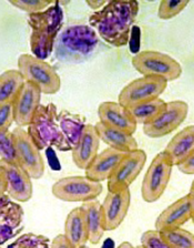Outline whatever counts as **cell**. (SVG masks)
<instances>
[{
	"label": "cell",
	"mask_w": 194,
	"mask_h": 248,
	"mask_svg": "<svg viewBox=\"0 0 194 248\" xmlns=\"http://www.w3.org/2000/svg\"><path fill=\"white\" fill-rule=\"evenodd\" d=\"M138 14L139 2L112 0L90 16L89 26L109 45L120 48L129 44Z\"/></svg>",
	"instance_id": "6da1fadb"
},
{
	"label": "cell",
	"mask_w": 194,
	"mask_h": 248,
	"mask_svg": "<svg viewBox=\"0 0 194 248\" xmlns=\"http://www.w3.org/2000/svg\"><path fill=\"white\" fill-rule=\"evenodd\" d=\"M100 39L89 25L71 23L65 26L54 42L53 53L64 63H82L98 48Z\"/></svg>",
	"instance_id": "7a4b0ae2"
},
{
	"label": "cell",
	"mask_w": 194,
	"mask_h": 248,
	"mask_svg": "<svg viewBox=\"0 0 194 248\" xmlns=\"http://www.w3.org/2000/svg\"><path fill=\"white\" fill-rule=\"evenodd\" d=\"M64 8L60 1H53L50 7L40 13L28 15L31 28L30 49L38 59L46 60L53 53L54 42L64 28Z\"/></svg>",
	"instance_id": "3957f363"
},
{
	"label": "cell",
	"mask_w": 194,
	"mask_h": 248,
	"mask_svg": "<svg viewBox=\"0 0 194 248\" xmlns=\"http://www.w3.org/2000/svg\"><path fill=\"white\" fill-rule=\"evenodd\" d=\"M58 116L59 113L53 103L40 104L27 126V132L40 151L49 147H54L60 152L72 150L60 129Z\"/></svg>",
	"instance_id": "277c9868"
},
{
	"label": "cell",
	"mask_w": 194,
	"mask_h": 248,
	"mask_svg": "<svg viewBox=\"0 0 194 248\" xmlns=\"http://www.w3.org/2000/svg\"><path fill=\"white\" fill-rule=\"evenodd\" d=\"M18 71L26 82L40 89L42 94H54L60 90L61 79L51 64L32 54L23 53L18 59Z\"/></svg>",
	"instance_id": "5b68a950"
},
{
	"label": "cell",
	"mask_w": 194,
	"mask_h": 248,
	"mask_svg": "<svg viewBox=\"0 0 194 248\" xmlns=\"http://www.w3.org/2000/svg\"><path fill=\"white\" fill-rule=\"evenodd\" d=\"M132 65L142 77H159L165 81L178 80L182 75V67L168 54L146 50L132 58Z\"/></svg>",
	"instance_id": "8992f818"
},
{
	"label": "cell",
	"mask_w": 194,
	"mask_h": 248,
	"mask_svg": "<svg viewBox=\"0 0 194 248\" xmlns=\"http://www.w3.org/2000/svg\"><path fill=\"white\" fill-rule=\"evenodd\" d=\"M172 168V161L165 151L155 155L142 181L141 196L143 201L154 203L161 199L170 183Z\"/></svg>",
	"instance_id": "52a82bcc"
},
{
	"label": "cell",
	"mask_w": 194,
	"mask_h": 248,
	"mask_svg": "<svg viewBox=\"0 0 194 248\" xmlns=\"http://www.w3.org/2000/svg\"><path fill=\"white\" fill-rule=\"evenodd\" d=\"M103 191L99 182L89 180L87 176H68L58 180L52 185L51 192L56 199L70 203H85L98 199Z\"/></svg>",
	"instance_id": "ba28073f"
},
{
	"label": "cell",
	"mask_w": 194,
	"mask_h": 248,
	"mask_svg": "<svg viewBox=\"0 0 194 248\" xmlns=\"http://www.w3.org/2000/svg\"><path fill=\"white\" fill-rule=\"evenodd\" d=\"M168 83V81L159 77L138 78L122 89L119 94V103L128 108L160 98Z\"/></svg>",
	"instance_id": "9c48e42d"
},
{
	"label": "cell",
	"mask_w": 194,
	"mask_h": 248,
	"mask_svg": "<svg viewBox=\"0 0 194 248\" xmlns=\"http://www.w3.org/2000/svg\"><path fill=\"white\" fill-rule=\"evenodd\" d=\"M13 137L17 150L19 166H21L33 180L41 178L45 175L46 170L45 160L28 132L23 127L17 126L13 131Z\"/></svg>",
	"instance_id": "30bf717a"
},
{
	"label": "cell",
	"mask_w": 194,
	"mask_h": 248,
	"mask_svg": "<svg viewBox=\"0 0 194 248\" xmlns=\"http://www.w3.org/2000/svg\"><path fill=\"white\" fill-rule=\"evenodd\" d=\"M146 163V153L143 150H134L126 153L116 169L109 177L108 192H120L130 187L137 180Z\"/></svg>",
	"instance_id": "8fae6325"
},
{
	"label": "cell",
	"mask_w": 194,
	"mask_h": 248,
	"mask_svg": "<svg viewBox=\"0 0 194 248\" xmlns=\"http://www.w3.org/2000/svg\"><path fill=\"white\" fill-rule=\"evenodd\" d=\"M189 113V106L184 101H171L166 103L165 110L153 121L143 125L146 137L152 139L163 138L176 131L185 121Z\"/></svg>",
	"instance_id": "7c38bea8"
},
{
	"label": "cell",
	"mask_w": 194,
	"mask_h": 248,
	"mask_svg": "<svg viewBox=\"0 0 194 248\" xmlns=\"http://www.w3.org/2000/svg\"><path fill=\"white\" fill-rule=\"evenodd\" d=\"M131 203L130 188L120 192H108L103 203L101 204L102 225L106 232L118 228L127 217Z\"/></svg>",
	"instance_id": "4fadbf2b"
},
{
	"label": "cell",
	"mask_w": 194,
	"mask_h": 248,
	"mask_svg": "<svg viewBox=\"0 0 194 248\" xmlns=\"http://www.w3.org/2000/svg\"><path fill=\"white\" fill-rule=\"evenodd\" d=\"M7 181V195L17 203H26L32 197V182L28 173L19 164H11L0 160Z\"/></svg>",
	"instance_id": "5bb4252c"
},
{
	"label": "cell",
	"mask_w": 194,
	"mask_h": 248,
	"mask_svg": "<svg viewBox=\"0 0 194 248\" xmlns=\"http://www.w3.org/2000/svg\"><path fill=\"white\" fill-rule=\"evenodd\" d=\"M41 91L30 82L23 84L21 91L13 103L15 123L18 127L28 126L38 108L40 107Z\"/></svg>",
	"instance_id": "9a60e30c"
},
{
	"label": "cell",
	"mask_w": 194,
	"mask_h": 248,
	"mask_svg": "<svg viewBox=\"0 0 194 248\" xmlns=\"http://www.w3.org/2000/svg\"><path fill=\"white\" fill-rule=\"evenodd\" d=\"M23 215V209L17 202L11 200L7 194L0 197V245L20 232Z\"/></svg>",
	"instance_id": "2e32d148"
},
{
	"label": "cell",
	"mask_w": 194,
	"mask_h": 248,
	"mask_svg": "<svg viewBox=\"0 0 194 248\" xmlns=\"http://www.w3.org/2000/svg\"><path fill=\"white\" fill-rule=\"evenodd\" d=\"M99 120L107 126L121 130L132 134L137 131L138 124L132 119L127 108L122 107L119 102H102L98 108Z\"/></svg>",
	"instance_id": "e0dca14e"
},
{
	"label": "cell",
	"mask_w": 194,
	"mask_h": 248,
	"mask_svg": "<svg viewBox=\"0 0 194 248\" xmlns=\"http://www.w3.org/2000/svg\"><path fill=\"white\" fill-rule=\"evenodd\" d=\"M100 138L97 133L96 126L87 124L81 134L79 142L71 150L72 161L80 170H85L95 160L100 147Z\"/></svg>",
	"instance_id": "ac0fdd59"
},
{
	"label": "cell",
	"mask_w": 194,
	"mask_h": 248,
	"mask_svg": "<svg viewBox=\"0 0 194 248\" xmlns=\"http://www.w3.org/2000/svg\"><path fill=\"white\" fill-rule=\"evenodd\" d=\"M124 155L126 153L108 147L97 155L95 160L84 170L85 176L89 180L99 182V183L108 181L113 170L116 169V166L124 157Z\"/></svg>",
	"instance_id": "d6986e66"
},
{
	"label": "cell",
	"mask_w": 194,
	"mask_h": 248,
	"mask_svg": "<svg viewBox=\"0 0 194 248\" xmlns=\"http://www.w3.org/2000/svg\"><path fill=\"white\" fill-rule=\"evenodd\" d=\"M191 219L189 196L184 195L166 207L155 219V230L159 232L182 227Z\"/></svg>",
	"instance_id": "ffe728a7"
},
{
	"label": "cell",
	"mask_w": 194,
	"mask_h": 248,
	"mask_svg": "<svg viewBox=\"0 0 194 248\" xmlns=\"http://www.w3.org/2000/svg\"><path fill=\"white\" fill-rule=\"evenodd\" d=\"M75 248H81L89 242V232L83 208L79 206L69 213L65 222V234Z\"/></svg>",
	"instance_id": "44dd1931"
},
{
	"label": "cell",
	"mask_w": 194,
	"mask_h": 248,
	"mask_svg": "<svg viewBox=\"0 0 194 248\" xmlns=\"http://www.w3.org/2000/svg\"><path fill=\"white\" fill-rule=\"evenodd\" d=\"M164 151L170 156L173 166L184 162L194 152V124L178 132Z\"/></svg>",
	"instance_id": "7402d4cb"
},
{
	"label": "cell",
	"mask_w": 194,
	"mask_h": 248,
	"mask_svg": "<svg viewBox=\"0 0 194 248\" xmlns=\"http://www.w3.org/2000/svg\"><path fill=\"white\" fill-rule=\"evenodd\" d=\"M95 126L97 133H98L100 138V141L106 143L111 149H114L123 153H129L134 150H138L137 140L134 139L132 134L107 126L101 122L97 123Z\"/></svg>",
	"instance_id": "603a6c76"
},
{
	"label": "cell",
	"mask_w": 194,
	"mask_h": 248,
	"mask_svg": "<svg viewBox=\"0 0 194 248\" xmlns=\"http://www.w3.org/2000/svg\"><path fill=\"white\" fill-rule=\"evenodd\" d=\"M26 80L18 70H7L0 75V106L13 104Z\"/></svg>",
	"instance_id": "cb8c5ba5"
},
{
	"label": "cell",
	"mask_w": 194,
	"mask_h": 248,
	"mask_svg": "<svg viewBox=\"0 0 194 248\" xmlns=\"http://www.w3.org/2000/svg\"><path fill=\"white\" fill-rule=\"evenodd\" d=\"M58 118H59V125L62 133L67 140L68 144L71 146V149H73L79 142L81 134L87 125L85 119L82 115L71 113V112L65 110L61 111Z\"/></svg>",
	"instance_id": "d4e9b609"
},
{
	"label": "cell",
	"mask_w": 194,
	"mask_h": 248,
	"mask_svg": "<svg viewBox=\"0 0 194 248\" xmlns=\"http://www.w3.org/2000/svg\"><path fill=\"white\" fill-rule=\"evenodd\" d=\"M81 207L83 208L85 220L89 232V242L93 245L98 244L104 234L102 225V213H101V204L97 200L82 203Z\"/></svg>",
	"instance_id": "484cf974"
},
{
	"label": "cell",
	"mask_w": 194,
	"mask_h": 248,
	"mask_svg": "<svg viewBox=\"0 0 194 248\" xmlns=\"http://www.w3.org/2000/svg\"><path fill=\"white\" fill-rule=\"evenodd\" d=\"M166 108V102L162 99L158 98L151 101H147L145 103H140L137 106L128 108L130 115L134 122L137 124H146L150 123L151 121L160 115Z\"/></svg>",
	"instance_id": "4316f807"
},
{
	"label": "cell",
	"mask_w": 194,
	"mask_h": 248,
	"mask_svg": "<svg viewBox=\"0 0 194 248\" xmlns=\"http://www.w3.org/2000/svg\"><path fill=\"white\" fill-rule=\"evenodd\" d=\"M161 234L171 248H194V234L184 228L162 231Z\"/></svg>",
	"instance_id": "83f0119b"
},
{
	"label": "cell",
	"mask_w": 194,
	"mask_h": 248,
	"mask_svg": "<svg viewBox=\"0 0 194 248\" xmlns=\"http://www.w3.org/2000/svg\"><path fill=\"white\" fill-rule=\"evenodd\" d=\"M50 239L44 235L28 232L16 238L8 248H50Z\"/></svg>",
	"instance_id": "f1b7e54d"
},
{
	"label": "cell",
	"mask_w": 194,
	"mask_h": 248,
	"mask_svg": "<svg viewBox=\"0 0 194 248\" xmlns=\"http://www.w3.org/2000/svg\"><path fill=\"white\" fill-rule=\"evenodd\" d=\"M0 160L11 164H18L17 150L14 141L13 132L0 133Z\"/></svg>",
	"instance_id": "f546056e"
},
{
	"label": "cell",
	"mask_w": 194,
	"mask_h": 248,
	"mask_svg": "<svg viewBox=\"0 0 194 248\" xmlns=\"http://www.w3.org/2000/svg\"><path fill=\"white\" fill-rule=\"evenodd\" d=\"M188 0L185 1H176V0H164L161 1L158 9V17L162 20H169L181 14L189 5Z\"/></svg>",
	"instance_id": "4dcf8cb0"
},
{
	"label": "cell",
	"mask_w": 194,
	"mask_h": 248,
	"mask_svg": "<svg viewBox=\"0 0 194 248\" xmlns=\"http://www.w3.org/2000/svg\"><path fill=\"white\" fill-rule=\"evenodd\" d=\"M9 3L17 9L31 15L46 10L47 8L52 5L53 1H47V0H11Z\"/></svg>",
	"instance_id": "1f68e13d"
},
{
	"label": "cell",
	"mask_w": 194,
	"mask_h": 248,
	"mask_svg": "<svg viewBox=\"0 0 194 248\" xmlns=\"http://www.w3.org/2000/svg\"><path fill=\"white\" fill-rule=\"evenodd\" d=\"M141 246L143 248H171L161 232L157 230L143 232L141 236Z\"/></svg>",
	"instance_id": "d6a6232c"
},
{
	"label": "cell",
	"mask_w": 194,
	"mask_h": 248,
	"mask_svg": "<svg viewBox=\"0 0 194 248\" xmlns=\"http://www.w3.org/2000/svg\"><path fill=\"white\" fill-rule=\"evenodd\" d=\"M15 122L13 104L0 106V133L9 131L11 124Z\"/></svg>",
	"instance_id": "836d02e7"
},
{
	"label": "cell",
	"mask_w": 194,
	"mask_h": 248,
	"mask_svg": "<svg viewBox=\"0 0 194 248\" xmlns=\"http://www.w3.org/2000/svg\"><path fill=\"white\" fill-rule=\"evenodd\" d=\"M178 169L186 175H194V152L184 162L178 165Z\"/></svg>",
	"instance_id": "e575fe53"
},
{
	"label": "cell",
	"mask_w": 194,
	"mask_h": 248,
	"mask_svg": "<svg viewBox=\"0 0 194 248\" xmlns=\"http://www.w3.org/2000/svg\"><path fill=\"white\" fill-rule=\"evenodd\" d=\"M50 248H75L71 244L68 242V239L65 238V236L64 234L57 235L56 237L53 238L51 242V245H50Z\"/></svg>",
	"instance_id": "d590c367"
},
{
	"label": "cell",
	"mask_w": 194,
	"mask_h": 248,
	"mask_svg": "<svg viewBox=\"0 0 194 248\" xmlns=\"http://www.w3.org/2000/svg\"><path fill=\"white\" fill-rule=\"evenodd\" d=\"M107 2L108 1H103V0H87V1H85L87 6L89 8H91L92 10H95V13L96 11L100 10L102 7L106 6Z\"/></svg>",
	"instance_id": "8d00e7d4"
},
{
	"label": "cell",
	"mask_w": 194,
	"mask_h": 248,
	"mask_svg": "<svg viewBox=\"0 0 194 248\" xmlns=\"http://www.w3.org/2000/svg\"><path fill=\"white\" fill-rule=\"evenodd\" d=\"M7 194V181L3 170L0 168V197Z\"/></svg>",
	"instance_id": "74e56055"
},
{
	"label": "cell",
	"mask_w": 194,
	"mask_h": 248,
	"mask_svg": "<svg viewBox=\"0 0 194 248\" xmlns=\"http://www.w3.org/2000/svg\"><path fill=\"white\" fill-rule=\"evenodd\" d=\"M189 196V202H190V208H191V219L194 223V180L191 184V187H190V192L188 194Z\"/></svg>",
	"instance_id": "f35d334b"
},
{
	"label": "cell",
	"mask_w": 194,
	"mask_h": 248,
	"mask_svg": "<svg viewBox=\"0 0 194 248\" xmlns=\"http://www.w3.org/2000/svg\"><path fill=\"white\" fill-rule=\"evenodd\" d=\"M116 248H137V247H134L133 245H132L131 243H129V242H124V243H121L120 244V245L116 247Z\"/></svg>",
	"instance_id": "ab89813d"
},
{
	"label": "cell",
	"mask_w": 194,
	"mask_h": 248,
	"mask_svg": "<svg viewBox=\"0 0 194 248\" xmlns=\"http://www.w3.org/2000/svg\"><path fill=\"white\" fill-rule=\"evenodd\" d=\"M81 248H89L87 245H85V246H83V247H81Z\"/></svg>",
	"instance_id": "60d3db41"
},
{
	"label": "cell",
	"mask_w": 194,
	"mask_h": 248,
	"mask_svg": "<svg viewBox=\"0 0 194 248\" xmlns=\"http://www.w3.org/2000/svg\"><path fill=\"white\" fill-rule=\"evenodd\" d=\"M137 248H143V247H142V246H141V245H140V246H138V247H137Z\"/></svg>",
	"instance_id": "b9f144b4"
}]
</instances>
